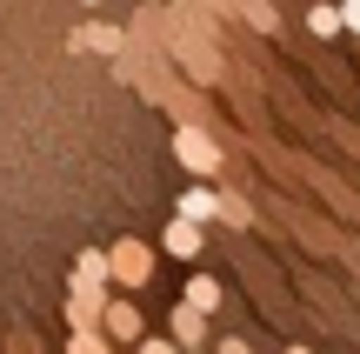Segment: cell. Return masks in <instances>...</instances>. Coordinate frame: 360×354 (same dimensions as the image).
Masks as SVG:
<instances>
[{
  "label": "cell",
  "mask_w": 360,
  "mask_h": 354,
  "mask_svg": "<svg viewBox=\"0 0 360 354\" xmlns=\"http://www.w3.org/2000/svg\"><path fill=\"white\" fill-rule=\"evenodd\" d=\"M174 160L193 174V181H207V187H220V174H227V147H220V134L214 127H193V120L174 127Z\"/></svg>",
  "instance_id": "6da1fadb"
},
{
  "label": "cell",
  "mask_w": 360,
  "mask_h": 354,
  "mask_svg": "<svg viewBox=\"0 0 360 354\" xmlns=\"http://www.w3.org/2000/svg\"><path fill=\"white\" fill-rule=\"evenodd\" d=\"M307 34L314 40H334L340 34V7H334V0H314V7H307Z\"/></svg>",
  "instance_id": "5bb4252c"
},
{
  "label": "cell",
  "mask_w": 360,
  "mask_h": 354,
  "mask_svg": "<svg viewBox=\"0 0 360 354\" xmlns=\"http://www.w3.org/2000/svg\"><path fill=\"white\" fill-rule=\"evenodd\" d=\"M134 354H180L167 334H141V341H134Z\"/></svg>",
  "instance_id": "2e32d148"
},
{
  "label": "cell",
  "mask_w": 360,
  "mask_h": 354,
  "mask_svg": "<svg viewBox=\"0 0 360 354\" xmlns=\"http://www.w3.org/2000/svg\"><path fill=\"white\" fill-rule=\"evenodd\" d=\"M74 47H94V53H127V34H120V27H107V20H94V27H80V34H74Z\"/></svg>",
  "instance_id": "30bf717a"
},
{
  "label": "cell",
  "mask_w": 360,
  "mask_h": 354,
  "mask_svg": "<svg viewBox=\"0 0 360 354\" xmlns=\"http://www.w3.org/2000/svg\"><path fill=\"white\" fill-rule=\"evenodd\" d=\"M240 13H247V27H254V34H281V13H274V0H240Z\"/></svg>",
  "instance_id": "9a60e30c"
},
{
  "label": "cell",
  "mask_w": 360,
  "mask_h": 354,
  "mask_svg": "<svg viewBox=\"0 0 360 354\" xmlns=\"http://www.w3.org/2000/svg\"><path fill=\"white\" fill-rule=\"evenodd\" d=\"M67 354H114V348H107L101 334H74V348H67Z\"/></svg>",
  "instance_id": "ac0fdd59"
},
{
  "label": "cell",
  "mask_w": 360,
  "mask_h": 354,
  "mask_svg": "<svg viewBox=\"0 0 360 354\" xmlns=\"http://www.w3.org/2000/svg\"><path fill=\"white\" fill-rule=\"evenodd\" d=\"M187 308H200V315H220V301H227V288H220L214 274H193L187 281V294H180Z\"/></svg>",
  "instance_id": "8fae6325"
},
{
  "label": "cell",
  "mask_w": 360,
  "mask_h": 354,
  "mask_svg": "<svg viewBox=\"0 0 360 354\" xmlns=\"http://www.w3.org/2000/svg\"><path fill=\"white\" fill-rule=\"evenodd\" d=\"M174 53H180V67H187V80L193 87H214L227 67H220V40H214V27H180L174 34Z\"/></svg>",
  "instance_id": "7a4b0ae2"
},
{
  "label": "cell",
  "mask_w": 360,
  "mask_h": 354,
  "mask_svg": "<svg viewBox=\"0 0 360 354\" xmlns=\"http://www.w3.org/2000/svg\"><path fill=\"white\" fill-rule=\"evenodd\" d=\"M101 308H107V288H74V294H67L74 334H101Z\"/></svg>",
  "instance_id": "ba28073f"
},
{
  "label": "cell",
  "mask_w": 360,
  "mask_h": 354,
  "mask_svg": "<svg viewBox=\"0 0 360 354\" xmlns=\"http://www.w3.org/2000/svg\"><path fill=\"white\" fill-rule=\"evenodd\" d=\"M167 341L174 348H207V341H214V315H200V308L180 301L174 315H167Z\"/></svg>",
  "instance_id": "5b68a950"
},
{
  "label": "cell",
  "mask_w": 360,
  "mask_h": 354,
  "mask_svg": "<svg viewBox=\"0 0 360 354\" xmlns=\"http://www.w3.org/2000/svg\"><path fill=\"white\" fill-rule=\"evenodd\" d=\"M207 354H254V348H247L240 334H220V341H207Z\"/></svg>",
  "instance_id": "e0dca14e"
},
{
  "label": "cell",
  "mask_w": 360,
  "mask_h": 354,
  "mask_svg": "<svg viewBox=\"0 0 360 354\" xmlns=\"http://www.w3.org/2000/svg\"><path fill=\"white\" fill-rule=\"evenodd\" d=\"M147 281H154V248H147V241H114V248H107V288H147Z\"/></svg>",
  "instance_id": "3957f363"
},
{
  "label": "cell",
  "mask_w": 360,
  "mask_h": 354,
  "mask_svg": "<svg viewBox=\"0 0 360 354\" xmlns=\"http://www.w3.org/2000/svg\"><path fill=\"white\" fill-rule=\"evenodd\" d=\"M180 354H207V348H180Z\"/></svg>",
  "instance_id": "7402d4cb"
},
{
  "label": "cell",
  "mask_w": 360,
  "mask_h": 354,
  "mask_svg": "<svg viewBox=\"0 0 360 354\" xmlns=\"http://www.w3.org/2000/svg\"><path fill=\"white\" fill-rule=\"evenodd\" d=\"M214 221H220V227H233V234H247L260 214H254V201H247L240 187H227V181H220V187H214Z\"/></svg>",
  "instance_id": "52a82bcc"
},
{
  "label": "cell",
  "mask_w": 360,
  "mask_h": 354,
  "mask_svg": "<svg viewBox=\"0 0 360 354\" xmlns=\"http://www.w3.org/2000/svg\"><path fill=\"white\" fill-rule=\"evenodd\" d=\"M314 187H321V201L340 214V221H354V227H360V194H354V187H340L334 174H321V167H314Z\"/></svg>",
  "instance_id": "9c48e42d"
},
{
  "label": "cell",
  "mask_w": 360,
  "mask_h": 354,
  "mask_svg": "<svg viewBox=\"0 0 360 354\" xmlns=\"http://www.w3.org/2000/svg\"><path fill=\"white\" fill-rule=\"evenodd\" d=\"M174 214H180V221H200V227H207V221H214V187L193 181L187 194H180V208H174Z\"/></svg>",
  "instance_id": "7c38bea8"
},
{
  "label": "cell",
  "mask_w": 360,
  "mask_h": 354,
  "mask_svg": "<svg viewBox=\"0 0 360 354\" xmlns=\"http://www.w3.org/2000/svg\"><path fill=\"white\" fill-rule=\"evenodd\" d=\"M287 354H314V348H300V341H294V348H287Z\"/></svg>",
  "instance_id": "ffe728a7"
},
{
  "label": "cell",
  "mask_w": 360,
  "mask_h": 354,
  "mask_svg": "<svg viewBox=\"0 0 360 354\" xmlns=\"http://www.w3.org/2000/svg\"><path fill=\"white\" fill-rule=\"evenodd\" d=\"M340 34H360V0H340Z\"/></svg>",
  "instance_id": "d6986e66"
},
{
  "label": "cell",
  "mask_w": 360,
  "mask_h": 354,
  "mask_svg": "<svg viewBox=\"0 0 360 354\" xmlns=\"http://www.w3.org/2000/svg\"><path fill=\"white\" fill-rule=\"evenodd\" d=\"M200 248H207V227L200 221H180V214H174V221L160 227V254H174V261H200Z\"/></svg>",
  "instance_id": "8992f818"
},
{
  "label": "cell",
  "mask_w": 360,
  "mask_h": 354,
  "mask_svg": "<svg viewBox=\"0 0 360 354\" xmlns=\"http://www.w3.org/2000/svg\"><path fill=\"white\" fill-rule=\"evenodd\" d=\"M74 288H107V254H101V248H80V261H74Z\"/></svg>",
  "instance_id": "4fadbf2b"
},
{
  "label": "cell",
  "mask_w": 360,
  "mask_h": 354,
  "mask_svg": "<svg viewBox=\"0 0 360 354\" xmlns=\"http://www.w3.org/2000/svg\"><path fill=\"white\" fill-rule=\"evenodd\" d=\"M101 334H107V341H127V348H134V341L147 334V315L127 301V294H107V308H101Z\"/></svg>",
  "instance_id": "277c9868"
},
{
  "label": "cell",
  "mask_w": 360,
  "mask_h": 354,
  "mask_svg": "<svg viewBox=\"0 0 360 354\" xmlns=\"http://www.w3.org/2000/svg\"><path fill=\"white\" fill-rule=\"evenodd\" d=\"M80 7H107V0H80Z\"/></svg>",
  "instance_id": "44dd1931"
}]
</instances>
